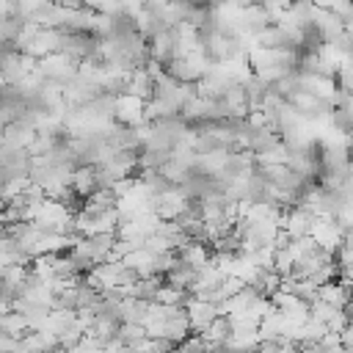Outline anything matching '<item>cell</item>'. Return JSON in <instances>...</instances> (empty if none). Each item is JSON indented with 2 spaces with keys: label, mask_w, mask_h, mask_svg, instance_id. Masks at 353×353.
<instances>
[{
  "label": "cell",
  "mask_w": 353,
  "mask_h": 353,
  "mask_svg": "<svg viewBox=\"0 0 353 353\" xmlns=\"http://www.w3.org/2000/svg\"><path fill=\"white\" fill-rule=\"evenodd\" d=\"M309 6H314V8H328L331 11V0H306Z\"/></svg>",
  "instance_id": "52a82bcc"
},
{
  "label": "cell",
  "mask_w": 353,
  "mask_h": 353,
  "mask_svg": "<svg viewBox=\"0 0 353 353\" xmlns=\"http://www.w3.org/2000/svg\"><path fill=\"white\" fill-rule=\"evenodd\" d=\"M149 58L154 63H160L163 69L176 58V39H174V30H160L152 41H149Z\"/></svg>",
  "instance_id": "277c9868"
},
{
  "label": "cell",
  "mask_w": 353,
  "mask_h": 353,
  "mask_svg": "<svg viewBox=\"0 0 353 353\" xmlns=\"http://www.w3.org/2000/svg\"><path fill=\"white\" fill-rule=\"evenodd\" d=\"M185 314L190 320V331H199L201 334V331H207V325L215 317H221V306L212 303V301H207V298H201V295H190L188 303H185Z\"/></svg>",
  "instance_id": "3957f363"
},
{
  "label": "cell",
  "mask_w": 353,
  "mask_h": 353,
  "mask_svg": "<svg viewBox=\"0 0 353 353\" xmlns=\"http://www.w3.org/2000/svg\"><path fill=\"white\" fill-rule=\"evenodd\" d=\"M25 262H28V256L22 254L19 243H17L14 237L3 234V237H0V270L14 268V265H25Z\"/></svg>",
  "instance_id": "8992f818"
},
{
  "label": "cell",
  "mask_w": 353,
  "mask_h": 353,
  "mask_svg": "<svg viewBox=\"0 0 353 353\" xmlns=\"http://www.w3.org/2000/svg\"><path fill=\"white\" fill-rule=\"evenodd\" d=\"M77 72H80V61L66 55V52H52V55L39 61V74L44 80H52L61 85H66L72 77H77Z\"/></svg>",
  "instance_id": "6da1fadb"
},
{
  "label": "cell",
  "mask_w": 353,
  "mask_h": 353,
  "mask_svg": "<svg viewBox=\"0 0 353 353\" xmlns=\"http://www.w3.org/2000/svg\"><path fill=\"white\" fill-rule=\"evenodd\" d=\"M113 119L121 124V127H141L146 121V102L138 99V97H130V94H119L116 97V108H113Z\"/></svg>",
  "instance_id": "7a4b0ae2"
},
{
  "label": "cell",
  "mask_w": 353,
  "mask_h": 353,
  "mask_svg": "<svg viewBox=\"0 0 353 353\" xmlns=\"http://www.w3.org/2000/svg\"><path fill=\"white\" fill-rule=\"evenodd\" d=\"M99 188H102V185H99V174H97L94 165H77V168L72 171V193H74L77 199H88V196H94Z\"/></svg>",
  "instance_id": "5b68a950"
}]
</instances>
